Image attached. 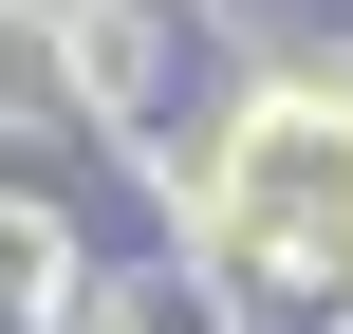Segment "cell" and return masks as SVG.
Segmentation results:
<instances>
[{"mask_svg": "<svg viewBox=\"0 0 353 334\" xmlns=\"http://www.w3.org/2000/svg\"><path fill=\"white\" fill-rule=\"evenodd\" d=\"M261 260H298V279H335L353 260V112H261L242 130V205H223Z\"/></svg>", "mask_w": 353, "mask_h": 334, "instance_id": "6da1fadb", "label": "cell"}]
</instances>
